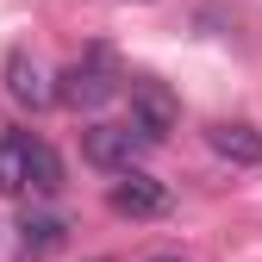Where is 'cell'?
Instances as JSON below:
<instances>
[{
  "instance_id": "obj_2",
  "label": "cell",
  "mask_w": 262,
  "mask_h": 262,
  "mask_svg": "<svg viewBox=\"0 0 262 262\" xmlns=\"http://www.w3.org/2000/svg\"><path fill=\"white\" fill-rule=\"evenodd\" d=\"M113 94H125V75H119V62H113L106 50H88L81 62H69V69L56 75V100H62V106H75V113L106 106Z\"/></svg>"
},
{
  "instance_id": "obj_8",
  "label": "cell",
  "mask_w": 262,
  "mask_h": 262,
  "mask_svg": "<svg viewBox=\"0 0 262 262\" xmlns=\"http://www.w3.org/2000/svg\"><path fill=\"white\" fill-rule=\"evenodd\" d=\"M19 237H25V262H38V256H50V250L62 244V219H50V212H25V219H19Z\"/></svg>"
},
{
  "instance_id": "obj_1",
  "label": "cell",
  "mask_w": 262,
  "mask_h": 262,
  "mask_svg": "<svg viewBox=\"0 0 262 262\" xmlns=\"http://www.w3.org/2000/svg\"><path fill=\"white\" fill-rule=\"evenodd\" d=\"M62 187V156L31 138V131H0V193H56Z\"/></svg>"
},
{
  "instance_id": "obj_5",
  "label": "cell",
  "mask_w": 262,
  "mask_h": 262,
  "mask_svg": "<svg viewBox=\"0 0 262 262\" xmlns=\"http://www.w3.org/2000/svg\"><path fill=\"white\" fill-rule=\"evenodd\" d=\"M106 206L119 219H162L169 212V187H162L156 175H144V169H125L113 181V193H106Z\"/></svg>"
},
{
  "instance_id": "obj_7",
  "label": "cell",
  "mask_w": 262,
  "mask_h": 262,
  "mask_svg": "<svg viewBox=\"0 0 262 262\" xmlns=\"http://www.w3.org/2000/svg\"><path fill=\"white\" fill-rule=\"evenodd\" d=\"M206 144H212V156L237 162V169H256V162H262V131L244 125V119H219V125H206Z\"/></svg>"
},
{
  "instance_id": "obj_4",
  "label": "cell",
  "mask_w": 262,
  "mask_h": 262,
  "mask_svg": "<svg viewBox=\"0 0 262 262\" xmlns=\"http://www.w3.org/2000/svg\"><path fill=\"white\" fill-rule=\"evenodd\" d=\"M125 94H131V125H138L144 138H150V144H162V138L175 131V119H181L175 94L162 88L156 75H131V88H125Z\"/></svg>"
},
{
  "instance_id": "obj_9",
  "label": "cell",
  "mask_w": 262,
  "mask_h": 262,
  "mask_svg": "<svg viewBox=\"0 0 262 262\" xmlns=\"http://www.w3.org/2000/svg\"><path fill=\"white\" fill-rule=\"evenodd\" d=\"M150 262H187V256H150Z\"/></svg>"
},
{
  "instance_id": "obj_3",
  "label": "cell",
  "mask_w": 262,
  "mask_h": 262,
  "mask_svg": "<svg viewBox=\"0 0 262 262\" xmlns=\"http://www.w3.org/2000/svg\"><path fill=\"white\" fill-rule=\"evenodd\" d=\"M144 150H150V138H144L138 125H88V131H81V156L94 162V169H106V175L138 169Z\"/></svg>"
},
{
  "instance_id": "obj_6",
  "label": "cell",
  "mask_w": 262,
  "mask_h": 262,
  "mask_svg": "<svg viewBox=\"0 0 262 262\" xmlns=\"http://www.w3.org/2000/svg\"><path fill=\"white\" fill-rule=\"evenodd\" d=\"M7 94H13L25 113H44V106H56V81L44 75V62L31 56V50H13V56H7Z\"/></svg>"
}]
</instances>
